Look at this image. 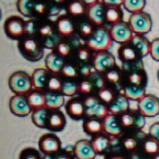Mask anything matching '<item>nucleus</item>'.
Instances as JSON below:
<instances>
[{"mask_svg":"<svg viewBox=\"0 0 159 159\" xmlns=\"http://www.w3.org/2000/svg\"><path fill=\"white\" fill-rule=\"evenodd\" d=\"M17 48L22 57L28 61H38L43 58L44 54V47L39 38L34 36H24L18 40Z\"/></svg>","mask_w":159,"mask_h":159,"instance_id":"nucleus-1","label":"nucleus"},{"mask_svg":"<svg viewBox=\"0 0 159 159\" xmlns=\"http://www.w3.org/2000/svg\"><path fill=\"white\" fill-rule=\"evenodd\" d=\"M113 39L110 31L105 26H98L93 35L87 40L86 45L92 51L96 53L108 51L112 45Z\"/></svg>","mask_w":159,"mask_h":159,"instance_id":"nucleus-2","label":"nucleus"},{"mask_svg":"<svg viewBox=\"0 0 159 159\" xmlns=\"http://www.w3.org/2000/svg\"><path fill=\"white\" fill-rule=\"evenodd\" d=\"M9 87L15 95L27 96L34 89L32 78L24 71H16L12 73L8 81Z\"/></svg>","mask_w":159,"mask_h":159,"instance_id":"nucleus-3","label":"nucleus"},{"mask_svg":"<svg viewBox=\"0 0 159 159\" xmlns=\"http://www.w3.org/2000/svg\"><path fill=\"white\" fill-rule=\"evenodd\" d=\"M84 101L85 113L86 117H96L103 120L110 114L108 106L102 102L97 96H86Z\"/></svg>","mask_w":159,"mask_h":159,"instance_id":"nucleus-4","label":"nucleus"},{"mask_svg":"<svg viewBox=\"0 0 159 159\" xmlns=\"http://www.w3.org/2000/svg\"><path fill=\"white\" fill-rule=\"evenodd\" d=\"M128 23L134 35L143 36L152 30L153 24L150 14L144 11L131 14Z\"/></svg>","mask_w":159,"mask_h":159,"instance_id":"nucleus-5","label":"nucleus"},{"mask_svg":"<svg viewBox=\"0 0 159 159\" xmlns=\"http://www.w3.org/2000/svg\"><path fill=\"white\" fill-rule=\"evenodd\" d=\"M3 28L6 35L12 40H20L26 36V22L17 16L8 17Z\"/></svg>","mask_w":159,"mask_h":159,"instance_id":"nucleus-6","label":"nucleus"},{"mask_svg":"<svg viewBox=\"0 0 159 159\" xmlns=\"http://www.w3.org/2000/svg\"><path fill=\"white\" fill-rule=\"evenodd\" d=\"M38 148L43 155H55L61 151V141L54 134H44L39 138Z\"/></svg>","mask_w":159,"mask_h":159,"instance_id":"nucleus-7","label":"nucleus"},{"mask_svg":"<svg viewBox=\"0 0 159 159\" xmlns=\"http://www.w3.org/2000/svg\"><path fill=\"white\" fill-rule=\"evenodd\" d=\"M138 111L144 117H155L159 114V98L152 94H146L138 101Z\"/></svg>","mask_w":159,"mask_h":159,"instance_id":"nucleus-8","label":"nucleus"},{"mask_svg":"<svg viewBox=\"0 0 159 159\" xmlns=\"http://www.w3.org/2000/svg\"><path fill=\"white\" fill-rule=\"evenodd\" d=\"M110 31L113 41L121 45L130 43L134 36L129 23L123 21L113 25Z\"/></svg>","mask_w":159,"mask_h":159,"instance_id":"nucleus-9","label":"nucleus"},{"mask_svg":"<svg viewBox=\"0 0 159 159\" xmlns=\"http://www.w3.org/2000/svg\"><path fill=\"white\" fill-rule=\"evenodd\" d=\"M9 107L12 114L20 117L29 116L31 112H33L26 96L14 95L11 96L9 102Z\"/></svg>","mask_w":159,"mask_h":159,"instance_id":"nucleus-10","label":"nucleus"},{"mask_svg":"<svg viewBox=\"0 0 159 159\" xmlns=\"http://www.w3.org/2000/svg\"><path fill=\"white\" fill-rule=\"evenodd\" d=\"M93 65L96 71L100 74H106L108 71L116 68V58L108 51L96 53L93 58Z\"/></svg>","mask_w":159,"mask_h":159,"instance_id":"nucleus-11","label":"nucleus"},{"mask_svg":"<svg viewBox=\"0 0 159 159\" xmlns=\"http://www.w3.org/2000/svg\"><path fill=\"white\" fill-rule=\"evenodd\" d=\"M38 35L40 37L39 40L44 48L54 49L61 42L57 34H54L53 27L50 24H44L39 27Z\"/></svg>","mask_w":159,"mask_h":159,"instance_id":"nucleus-12","label":"nucleus"},{"mask_svg":"<svg viewBox=\"0 0 159 159\" xmlns=\"http://www.w3.org/2000/svg\"><path fill=\"white\" fill-rule=\"evenodd\" d=\"M73 154L76 159H94L96 155L91 141L87 139L79 140L75 143Z\"/></svg>","mask_w":159,"mask_h":159,"instance_id":"nucleus-13","label":"nucleus"},{"mask_svg":"<svg viewBox=\"0 0 159 159\" xmlns=\"http://www.w3.org/2000/svg\"><path fill=\"white\" fill-rule=\"evenodd\" d=\"M65 111L70 118L79 120L85 116L84 101L79 97H72L65 104Z\"/></svg>","mask_w":159,"mask_h":159,"instance_id":"nucleus-14","label":"nucleus"},{"mask_svg":"<svg viewBox=\"0 0 159 159\" xmlns=\"http://www.w3.org/2000/svg\"><path fill=\"white\" fill-rule=\"evenodd\" d=\"M66 117L60 110H50L47 129L51 132H61L66 126Z\"/></svg>","mask_w":159,"mask_h":159,"instance_id":"nucleus-15","label":"nucleus"},{"mask_svg":"<svg viewBox=\"0 0 159 159\" xmlns=\"http://www.w3.org/2000/svg\"><path fill=\"white\" fill-rule=\"evenodd\" d=\"M51 75V73L47 68H40L34 70L31 75L34 89L45 93Z\"/></svg>","mask_w":159,"mask_h":159,"instance_id":"nucleus-16","label":"nucleus"},{"mask_svg":"<svg viewBox=\"0 0 159 159\" xmlns=\"http://www.w3.org/2000/svg\"><path fill=\"white\" fill-rule=\"evenodd\" d=\"M103 131L111 137H118L123 133L124 129L121 127L119 116L109 114L102 120Z\"/></svg>","mask_w":159,"mask_h":159,"instance_id":"nucleus-17","label":"nucleus"},{"mask_svg":"<svg viewBox=\"0 0 159 159\" xmlns=\"http://www.w3.org/2000/svg\"><path fill=\"white\" fill-rule=\"evenodd\" d=\"M108 107L110 114L120 116L128 112L130 110L129 99L124 96V93H120L116 95L114 101Z\"/></svg>","mask_w":159,"mask_h":159,"instance_id":"nucleus-18","label":"nucleus"},{"mask_svg":"<svg viewBox=\"0 0 159 159\" xmlns=\"http://www.w3.org/2000/svg\"><path fill=\"white\" fill-rule=\"evenodd\" d=\"M65 65V58L61 57L56 51H51L45 57L46 68L52 74L61 73Z\"/></svg>","mask_w":159,"mask_h":159,"instance_id":"nucleus-19","label":"nucleus"},{"mask_svg":"<svg viewBox=\"0 0 159 159\" xmlns=\"http://www.w3.org/2000/svg\"><path fill=\"white\" fill-rule=\"evenodd\" d=\"M91 142L96 155H105L110 151L111 138L107 135L100 134L94 136Z\"/></svg>","mask_w":159,"mask_h":159,"instance_id":"nucleus-20","label":"nucleus"},{"mask_svg":"<svg viewBox=\"0 0 159 159\" xmlns=\"http://www.w3.org/2000/svg\"><path fill=\"white\" fill-rule=\"evenodd\" d=\"M84 132L88 135L96 136L103 132L102 120L96 117H87L82 124Z\"/></svg>","mask_w":159,"mask_h":159,"instance_id":"nucleus-21","label":"nucleus"},{"mask_svg":"<svg viewBox=\"0 0 159 159\" xmlns=\"http://www.w3.org/2000/svg\"><path fill=\"white\" fill-rule=\"evenodd\" d=\"M106 11L102 4L99 2L90 6L88 12L90 21L97 26H103L106 21Z\"/></svg>","mask_w":159,"mask_h":159,"instance_id":"nucleus-22","label":"nucleus"},{"mask_svg":"<svg viewBox=\"0 0 159 159\" xmlns=\"http://www.w3.org/2000/svg\"><path fill=\"white\" fill-rule=\"evenodd\" d=\"M130 43L135 48L141 58L150 54L151 42L144 36L134 35Z\"/></svg>","mask_w":159,"mask_h":159,"instance_id":"nucleus-23","label":"nucleus"},{"mask_svg":"<svg viewBox=\"0 0 159 159\" xmlns=\"http://www.w3.org/2000/svg\"><path fill=\"white\" fill-rule=\"evenodd\" d=\"M46 107L49 110H60L65 104V96L61 93L46 91Z\"/></svg>","mask_w":159,"mask_h":159,"instance_id":"nucleus-24","label":"nucleus"},{"mask_svg":"<svg viewBox=\"0 0 159 159\" xmlns=\"http://www.w3.org/2000/svg\"><path fill=\"white\" fill-rule=\"evenodd\" d=\"M118 55L122 63L134 61L138 59H141L135 48L130 43L121 45L118 51Z\"/></svg>","mask_w":159,"mask_h":159,"instance_id":"nucleus-25","label":"nucleus"},{"mask_svg":"<svg viewBox=\"0 0 159 159\" xmlns=\"http://www.w3.org/2000/svg\"><path fill=\"white\" fill-rule=\"evenodd\" d=\"M26 97L33 111L46 107V99L44 93L43 92L37 89L32 90Z\"/></svg>","mask_w":159,"mask_h":159,"instance_id":"nucleus-26","label":"nucleus"},{"mask_svg":"<svg viewBox=\"0 0 159 159\" xmlns=\"http://www.w3.org/2000/svg\"><path fill=\"white\" fill-rule=\"evenodd\" d=\"M129 100L140 101L146 95L145 87L137 86V85L127 84L124 87L123 93Z\"/></svg>","mask_w":159,"mask_h":159,"instance_id":"nucleus-27","label":"nucleus"},{"mask_svg":"<svg viewBox=\"0 0 159 159\" xmlns=\"http://www.w3.org/2000/svg\"><path fill=\"white\" fill-rule=\"evenodd\" d=\"M49 112L50 110L47 107L34 110L32 112V115H31V120H32L33 124L39 128L47 129Z\"/></svg>","mask_w":159,"mask_h":159,"instance_id":"nucleus-28","label":"nucleus"},{"mask_svg":"<svg viewBox=\"0 0 159 159\" xmlns=\"http://www.w3.org/2000/svg\"><path fill=\"white\" fill-rule=\"evenodd\" d=\"M142 152L145 156L153 158L159 153V141L152 136H148L143 141Z\"/></svg>","mask_w":159,"mask_h":159,"instance_id":"nucleus-29","label":"nucleus"},{"mask_svg":"<svg viewBox=\"0 0 159 159\" xmlns=\"http://www.w3.org/2000/svg\"><path fill=\"white\" fill-rule=\"evenodd\" d=\"M57 31L61 37H69L75 32L74 24L70 19L62 17L57 21Z\"/></svg>","mask_w":159,"mask_h":159,"instance_id":"nucleus-30","label":"nucleus"},{"mask_svg":"<svg viewBox=\"0 0 159 159\" xmlns=\"http://www.w3.org/2000/svg\"><path fill=\"white\" fill-rule=\"evenodd\" d=\"M127 82L130 85L145 87L148 82V75L144 69L135 71L127 75Z\"/></svg>","mask_w":159,"mask_h":159,"instance_id":"nucleus-31","label":"nucleus"},{"mask_svg":"<svg viewBox=\"0 0 159 159\" xmlns=\"http://www.w3.org/2000/svg\"><path fill=\"white\" fill-rule=\"evenodd\" d=\"M123 12L119 7H109L106 11V22L115 25L122 22Z\"/></svg>","mask_w":159,"mask_h":159,"instance_id":"nucleus-32","label":"nucleus"},{"mask_svg":"<svg viewBox=\"0 0 159 159\" xmlns=\"http://www.w3.org/2000/svg\"><path fill=\"white\" fill-rule=\"evenodd\" d=\"M36 3L33 0H18L16 3L17 9L22 15L31 16L34 11Z\"/></svg>","mask_w":159,"mask_h":159,"instance_id":"nucleus-33","label":"nucleus"},{"mask_svg":"<svg viewBox=\"0 0 159 159\" xmlns=\"http://www.w3.org/2000/svg\"><path fill=\"white\" fill-rule=\"evenodd\" d=\"M97 96L103 103H105L107 106H110L112 102L114 101L116 95L113 89L109 87H105L102 89L99 90L97 92Z\"/></svg>","mask_w":159,"mask_h":159,"instance_id":"nucleus-34","label":"nucleus"},{"mask_svg":"<svg viewBox=\"0 0 159 159\" xmlns=\"http://www.w3.org/2000/svg\"><path fill=\"white\" fill-rule=\"evenodd\" d=\"M146 4V0H124V8L133 13L141 12Z\"/></svg>","mask_w":159,"mask_h":159,"instance_id":"nucleus-35","label":"nucleus"},{"mask_svg":"<svg viewBox=\"0 0 159 159\" xmlns=\"http://www.w3.org/2000/svg\"><path fill=\"white\" fill-rule=\"evenodd\" d=\"M63 82L64 81H62L61 79L58 77L57 75L51 73L49 80H48L47 91L54 92V93H61Z\"/></svg>","mask_w":159,"mask_h":159,"instance_id":"nucleus-36","label":"nucleus"},{"mask_svg":"<svg viewBox=\"0 0 159 159\" xmlns=\"http://www.w3.org/2000/svg\"><path fill=\"white\" fill-rule=\"evenodd\" d=\"M78 89H79V84L71 79H68L63 82L61 93L65 96L71 97L78 93Z\"/></svg>","mask_w":159,"mask_h":159,"instance_id":"nucleus-37","label":"nucleus"},{"mask_svg":"<svg viewBox=\"0 0 159 159\" xmlns=\"http://www.w3.org/2000/svg\"><path fill=\"white\" fill-rule=\"evenodd\" d=\"M123 150L127 153L135 154L138 148V141L133 137H127L121 141Z\"/></svg>","mask_w":159,"mask_h":159,"instance_id":"nucleus-38","label":"nucleus"},{"mask_svg":"<svg viewBox=\"0 0 159 159\" xmlns=\"http://www.w3.org/2000/svg\"><path fill=\"white\" fill-rule=\"evenodd\" d=\"M19 159H43L40 150L34 148H26L20 152Z\"/></svg>","mask_w":159,"mask_h":159,"instance_id":"nucleus-39","label":"nucleus"},{"mask_svg":"<svg viewBox=\"0 0 159 159\" xmlns=\"http://www.w3.org/2000/svg\"><path fill=\"white\" fill-rule=\"evenodd\" d=\"M120 122L121 127L124 130L125 129L131 128L134 127L135 124V116L134 113H130V112H127L124 114L119 116Z\"/></svg>","mask_w":159,"mask_h":159,"instance_id":"nucleus-40","label":"nucleus"},{"mask_svg":"<svg viewBox=\"0 0 159 159\" xmlns=\"http://www.w3.org/2000/svg\"><path fill=\"white\" fill-rule=\"evenodd\" d=\"M89 79L92 82L94 88L97 89L98 91L107 87V82L105 79V76H102V74L97 71H95Z\"/></svg>","mask_w":159,"mask_h":159,"instance_id":"nucleus-41","label":"nucleus"},{"mask_svg":"<svg viewBox=\"0 0 159 159\" xmlns=\"http://www.w3.org/2000/svg\"><path fill=\"white\" fill-rule=\"evenodd\" d=\"M94 86L89 79L82 80L79 83V89L78 93L79 94L85 96V97L89 96H92V93L94 91Z\"/></svg>","mask_w":159,"mask_h":159,"instance_id":"nucleus-42","label":"nucleus"},{"mask_svg":"<svg viewBox=\"0 0 159 159\" xmlns=\"http://www.w3.org/2000/svg\"><path fill=\"white\" fill-rule=\"evenodd\" d=\"M104 76H105V79L107 82L112 84V85H116V84L120 83V82L121 81L122 75H121L120 70H118L116 68H114L104 74Z\"/></svg>","mask_w":159,"mask_h":159,"instance_id":"nucleus-43","label":"nucleus"},{"mask_svg":"<svg viewBox=\"0 0 159 159\" xmlns=\"http://www.w3.org/2000/svg\"><path fill=\"white\" fill-rule=\"evenodd\" d=\"M61 74L66 79H75V78H77L79 76V70L75 66H74V65L70 63H65V65L62 68Z\"/></svg>","mask_w":159,"mask_h":159,"instance_id":"nucleus-44","label":"nucleus"},{"mask_svg":"<svg viewBox=\"0 0 159 159\" xmlns=\"http://www.w3.org/2000/svg\"><path fill=\"white\" fill-rule=\"evenodd\" d=\"M68 12L74 16H79L85 13V6L80 1H74L68 5Z\"/></svg>","mask_w":159,"mask_h":159,"instance_id":"nucleus-45","label":"nucleus"},{"mask_svg":"<svg viewBox=\"0 0 159 159\" xmlns=\"http://www.w3.org/2000/svg\"><path fill=\"white\" fill-rule=\"evenodd\" d=\"M94 31L95 30L93 28V26L88 22H83L79 25V34L82 38H85L88 40L93 35Z\"/></svg>","mask_w":159,"mask_h":159,"instance_id":"nucleus-46","label":"nucleus"},{"mask_svg":"<svg viewBox=\"0 0 159 159\" xmlns=\"http://www.w3.org/2000/svg\"><path fill=\"white\" fill-rule=\"evenodd\" d=\"M76 57L82 64L88 63L91 58V50L88 47L86 48L81 47V48H78L77 52H76Z\"/></svg>","mask_w":159,"mask_h":159,"instance_id":"nucleus-47","label":"nucleus"},{"mask_svg":"<svg viewBox=\"0 0 159 159\" xmlns=\"http://www.w3.org/2000/svg\"><path fill=\"white\" fill-rule=\"evenodd\" d=\"M56 52L63 58H66L70 56L71 53V47L67 42L61 41L56 47Z\"/></svg>","mask_w":159,"mask_h":159,"instance_id":"nucleus-48","label":"nucleus"},{"mask_svg":"<svg viewBox=\"0 0 159 159\" xmlns=\"http://www.w3.org/2000/svg\"><path fill=\"white\" fill-rule=\"evenodd\" d=\"M43 159H75L74 154L72 152H69L68 150H62L55 155H43Z\"/></svg>","mask_w":159,"mask_h":159,"instance_id":"nucleus-49","label":"nucleus"},{"mask_svg":"<svg viewBox=\"0 0 159 159\" xmlns=\"http://www.w3.org/2000/svg\"><path fill=\"white\" fill-rule=\"evenodd\" d=\"M78 70H79V75L85 78H89L96 71L93 65H89V63L81 64V65H79L78 68Z\"/></svg>","mask_w":159,"mask_h":159,"instance_id":"nucleus-50","label":"nucleus"},{"mask_svg":"<svg viewBox=\"0 0 159 159\" xmlns=\"http://www.w3.org/2000/svg\"><path fill=\"white\" fill-rule=\"evenodd\" d=\"M150 55L153 60L159 62V37L151 41Z\"/></svg>","mask_w":159,"mask_h":159,"instance_id":"nucleus-51","label":"nucleus"},{"mask_svg":"<svg viewBox=\"0 0 159 159\" xmlns=\"http://www.w3.org/2000/svg\"><path fill=\"white\" fill-rule=\"evenodd\" d=\"M39 28H37L36 23L33 20L26 22V35L34 36L36 33L38 32ZM35 37V36H34Z\"/></svg>","mask_w":159,"mask_h":159,"instance_id":"nucleus-52","label":"nucleus"},{"mask_svg":"<svg viewBox=\"0 0 159 159\" xmlns=\"http://www.w3.org/2000/svg\"><path fill=\"white\" fill-rule=\"evenodd\" d=\"M134 116H135V124H134V127L137 129H142L143 127H144L145 125V117H144L143 115H141V113H134Z\"/></svg>","mask_w":159,"mask_h":159,"instance_id":"nucleus-53","label":"nucleus"},{"mask_svg":"<svg viewBox=\"0 0 159 159\" xmlns=\"http://www.w3.org/2000/svg\"><path fill=\"white\" fill-rule=\"evenodd\" d=\"M149 135L159 141V121L152 124L149 128Z\"/></svg>","mask_w":159,"mask_h":159,"instance_id":"nucleus-54","label":"nucleus"},{"mask_svg":"<svg viewBox=\"0 0 159 159\" xmlns=\"http://www.w3.org/2000/svg\"><path fill=\"white\" fill-rule=\"evenodd\" d=\"M102 2L109 7H119L124 3V0H102Z\"/></svg>","mask_w":159,"mask_h":159,"instance_id":"nucleus-55","label":"nucleus"},{"mask_svg":"<svg viewBox=\"0 0 159 159\" xmlns=\"http://www.w3.org/2000/svg\"><path fill=\"white\" fill-rule=\"evenodd\" d=\"M34 11H35L37 13L40 14V15H43V14H44L45 12H46L47 7L43 3H36L35 6H34Z\"/></svg>","mask_w":159,"mask_h":159,"instance_id":"nucleus-56","label":"nucleus"},{"mask_svg":"<svg viewBox=\"0 0 159 159\" xmlns=\"http://www.w3.org/2000/svg\"><path fill=\"white\" fill-rule=\"evenodd\" d=\"M106 159H130V158H127V157L124 156V155H113V154H112L111 155L108 156Z\"/></svg>","mask_w":159,"mask_h":159,"instance_id":"nucleus-57","label":"nucleus"},{"mask_svg":"<svg viewBox=\"0 0 159 159\" xmlns=\"http://www.w3.org/2000/svg\"><path fill=\"white\" fill-rule=\"evenodd\" d=\"M82 1L85 4L88 5V6L90 7V6H93V5L96 4V3H97L98 0H82Z\"/></svg>","mask_w":159,"mask_h":159,"instance_id":"nucleus-58","label":"nucleus"},{"mask_svg":"<svg viewBox=\"0 0 159 159\" xmlns=\"http://www.w3.org/2000/svg\"><path fill=\"white\" fill-rule=\"evenodd\" d=\"M137 159H152V158H150V157H148V156L144 157V158H141V157H138V158H137Z\"/></svg>","mask_w":159,"mask_h":159,"instance_id":"nucleus-59","label":"nucleus"},{"mask_svg":"<svg viewBox=\"0 0 159 159\" xmlns=\"http://www.w3.org/2000/svg\"><path fill=\"white\" fill-rule=\"evenodd\" d=\"M54 1L57 3H61V2H64L65 0H54Z\"/></svg>","mask_w":159,"mask_h":159,"instance_id":"nucleus-60","label":"nucleus"},{"mask_svg":"<svg viewBox=\"0 0 159 159\" xmlns=\"http://www.w3.org/2000/svg\"><path fill=\"white\" fill-rule=\"evenodd\" d=\"M152 159H159V153L158 154V155H155V156H154L153 158H152Z\"/></svg>","mask_w":159,"mask_h":159,"instance_id":"nucleus-61","label":"nucleus"},{"mask_svg":"<svg viewBox=\"0 0 159 159\" xmlns=\"http://www.w3.org/2000/svg\"><path fill=\"white\" fill-rule=\"evenodd\" d=\"M157 76H158V82H159V69L158 71V74H157Z\"/></svg>","mask_w":159,"mask_h":159,"instance_id":"nucleus-62","label":"nucleus"}]
</instances>
